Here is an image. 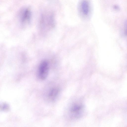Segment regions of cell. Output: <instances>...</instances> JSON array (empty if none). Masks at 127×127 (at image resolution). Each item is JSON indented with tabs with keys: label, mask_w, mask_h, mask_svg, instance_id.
<instances>
[{
	"label": "cell",
	"mask_w": 127,
	"mask_h": 127,
	"mask_svg": "<svg viewBox=\"0 0 127 127\" xmlns=\"http://www.w3.org/2000/svg\"><path fill=\"white\" fill-rule=\"evenodd\" d=\"M69 111L71 115L75 118L80 117L83 111V106L80 104H75L70 107Z\"/></svg>",
	"instance_id": "3957f363"
},
{
	"label": "cell",
	"mask_w": 127,
	"mask_h": 127,
	"mask_svg": "<svg viewBox=\"0 0 127 127\" xmlns=\"http://www.w3.org/2000/svg\"><path fill=\"white\" fill-rule=\"evenodd\" d=\"M49 66L48 62L44 60L40 63L39 67L38 75L39 78L44 80L47 77L48 73Z\"/></svg>",
	"instance_id": "7a4b0ae2"
},
{
	"label": "cell",
	"mask_w": 127,
	"mask_h": 127,
	"mask_svg": "<svg viewBox=\"0 0 127 127\" xmlns=\"http://www.w3.org/2000/svg\"><path fill=\"white\" fill-rule=\"evenodd\" d=\"M40 22L43 25L48 26H53L54 23V14L51 12L47 11L43 13L41 16Z\"/></svg>",
	"instance_id": "6da1fadb"
},
{
	"label": "cell",
	"mask_w": 127,
	"mask_h": 127,
	"mask_svg": "<svg viewBox=\"0 0 127 127\" xmlns=\"http://www.w3.org/2000/svg\"><path fill=\"white\" fill-rule=\"evenodd\" d=\"M32 16V13L30 9L27 8L21 11L20 16V20L23 23L29 22Z\"/></svg>",
	"instance_id": "277c9868"
},
{
	"label": "cell",
	"mask_w": 127,
	"mask_h": 127,
	"mask_svg": "<svg viewBox=\"0 0 127 127\" xmlns=\"http://www.w3.org/2000/svg\"><path fill=\"white\" fill-rule=\"evenodd\" d=\"M81 7L83 14L87 15L89 12V5L88 2L86 0H84L82 2Z\"/></svg>",
	"instance_id": "8992f818"
},
{
	"label": "cell",
	"mask_w": 127,
	"mask_h": 127,
	"mask_svg": "<svg viewBox=\"0 0 127 127\" xmlns=\"http://www.w3.org/2000/svg\"><path fill=\"white\" fill-rule=\"evenodd\" d=\"M59 92V90L58 88H54L51 89L48 93L49 98L52 100H54L58 96Z\"/></svg>",
	"instance_id": "5b68a950"
}]
</instances>
